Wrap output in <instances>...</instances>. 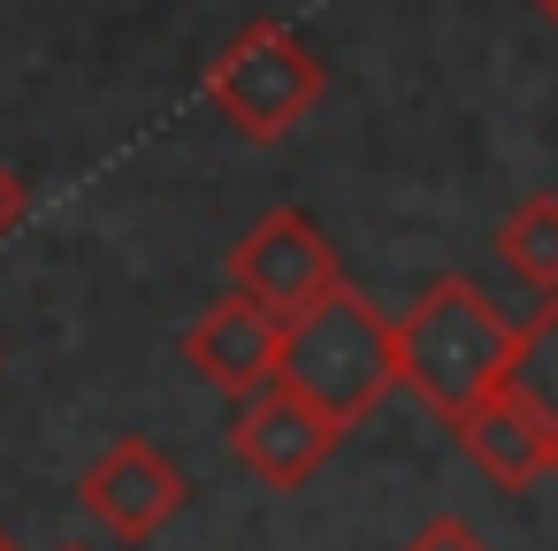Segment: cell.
Instances as JSON below:
<instances>
[{"label":"cell","instance_id":"cell-1","mask_svg":"<svg viewBox=\"0 0 558 551\" xmlns=\"http://www.w3.org/2000/svg\"><path fill=\"white\" fill-rule=\"evenodd\" d=\"M520 322L474 284V276H436L413 291L398 314V391H413L444 429L466 421L482 398L505 391Z\"/></svg>","mask_w":558,"mask_h":551},{"label":"cell","instance_id":"cell-2","mask_svg":"<svg viewBox=\"0 0 558 551\" xmlns=\"http://www.w3.org/2000/svg\"><path fill=\"white\" fill-rule=\"evenodd\" d=\"M283 383L299 398H314L337 429L375 421V406L398 391V314H383L367 291L337 284L322 307H306L291 322Z\"/></svg>","mask_w":558,"mask_h":551},{"label":"cell","instance_id":"cell-3","mask_svg":"<svg viewBox=\"0 0 558 551\" xmlns=\"http://www.w3.org/2000/svg\"><path fill=\"white\" fill-rule=\"evenodd\" d=\"M329 93V70L322 55L291 32V24H245L215 62H207V108L253 139V146H276L291 139Z\"/></svg>","mask_w":558,"mask_h":551},{"label":"cell","instance_id":"cell-4","mask_svg":"<svg viewBox=\"0 0 558 551\" xmlns=\"http://www.w3.org/2000/svg\"><path fill=\"white\" fill-rule=\"evenodd\" d=\"M230 284L253 291L260 307H276L283 322H299L306 307H322L344 284V261H337V245L322 238V223L306 207H268L230 245Z\"/></svg>","mask_w":558,"mask_h":551},{"label":"cell","instance_id":"cell-5","mask_svg":"<svg viewBox=\"0 0 558 551\" xmlns=\"http://www.w3.org/2000/svg\"><path fill=\"white\" fill-rule=\"evenodd\" d=\"M283 345H291V322L276 314V307H260L253 291H222V299H207L199 307V322L177 337V352H184V368L207 383V391H222L230 406H245V398H260L268 383H283Z\"/></svg>","mask_w":558,"mask_h":551},{"label":"cell","instance_id":"cell-6","mask_svg":"<svg viewBox=\"0 0 558 551\" xmlns=\"http://www.w3.org/2000/svg\"><path fill=\"white\" fill-rule=\"evenodd\" d=\"M77 505H85L93 528H108V536H123V543H154V536L192 505V475H184L161 444L116 436V444L77 475Z\"/></svg>","mask_w":558,"mask_h":551},{"label":"cell","instance_id":"cell-7","mask_svg":"<svg viewBox=\"0 0 558 551\" xmlns=\"http://www.w3.org/2000/svg\"><path fill=\"white\" fill-rule=\"evenodd\" d=\"M337 444H344V429H337L314 398H299L291 383H268V391L245 398L238 421H230V452H238V467L260 475L268 490H306V482L329 467Z\"/></svg>","mask_w":558,"mask_h":551},{"label":"cell","instance_id":"cell-8","mask_svg":"<svg viewBox=\"0 0 558 551\" xmlns=\"http://www.w3.org/2000/svg\"><path fill=\"white\" fill-rule=\"evenodd\" d=\"M451 436H459V452L497 482V490H527V482H543V475H558V444H550V429L520 406V398H482L466 421H451Z\"/></svg>","mask_w":558,"mask_h":551},{"label":"cell","instance_id":"cell-9","mask_svg":"<svg viewBox=\"0 0 558 551\" xmlns=\"http://www.w3.org/2000/svg\"><path fill=\"white\" fill-rule=\"evenodd\" d=\"M497 261L535 291V299H558V192H527L505 223H497Z\"/></svg>","mask_w":558,"mask_h":551},{"label":"cell","instance_id":"cell-10","mask_svg":"<svg viewBox=\"0 0 558 551\" xmlns=\"http://www.w3.org/2000/svg\"><path fill=\"white\" fill-rule=\"evenodd\" d=\"M505 398H520L550 429V444H558V299H543L520 322V345H512V368H505Z\"/></svg>","mask_w":558,"mask_h":551},{"label":"cell","instance_id":"cell-11","mask_svg":"<svg viewBox=\"0 0 558 551\" xmlns=\"http://www.w3.org/2000/svg\"><path fill=\"white\" fill-rule=\"evenodd\" d=\"M398 551H497V543H489L474 520H459V513H436V520H421V528H413Z\"/></svg>","mask_w":558,"mask_h":551},{"label":"cell","instance_id":"cell-12","mask_svg":"<svg viewBox=\"0 0 558 551\" xmlns=\"http://www.w3.org/2000/svg\"><path fill=\"white\" fill-rule=\"evenodd\" d=\"M24 207H32V192H24V177L0 161V238H9L16 223H24Z\"/></svg>","mask_w":558,"mask_h":551},{"label":"cell","instance_id":"cell-13","mask_svg":"<svg viewBox=\"0 0 558 551\" xmlns=\"http://www.w3.org/2000/svg\"><path fill=\"white\" fill-rule=\"evenodd\" d=\"M0 551H24V543H16V536H9V528H0Z\"/></svg>","mask_w":558,"mask_h":551},{"label":"cell","instance_id":"cell-14","mask_svg":"<svg viewBox=\"0 0 558 551\" xmlns=\"http://www.w3.org/2000/svg\"><path fill=\"white\" fill-rule=\"evenodd\" d=\"M535 9H543V16H550V24H558V0H535Z\"/></svg>","mask_w":558,"mask_h":551},{"label":"cell","instance_id":"cell-15","mask_svg":"<svg viewBox=\"0 0 558 551\" xmlns=\"http://www.w3.org/2000/svg\"><path fill=\"white\" fill-rule=\"evenodd\" d=\"M62 551H85V543H62Z\"/></svg>","mask_w":558,"mask_h":551}]
</instances>
